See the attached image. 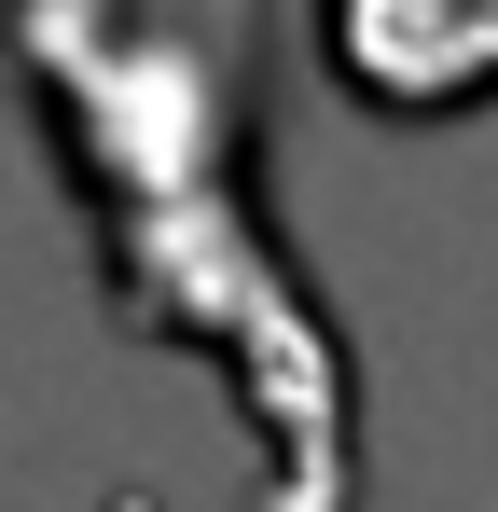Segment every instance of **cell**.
Segmentation results:
<instances>
[{
	"label": "cell",
	"mask_w": 498,
	"mask_h": 512,
	"mask_svg": "<svg viewBox=\"0 0 498 512\" xmlns=\"http://www.w3.org/2000/svg\"><path fill=\"white\" fill-rule=\"evenodd\" d=\"M42 97L70 125L83 208L111 236V319L208 346V374L236 388L249 443H263V512H360V374L319 333L305 277L263 250V222L222 208V70H125V56H70L42 42Z\"/></svg>",
	"instance_id": "obj_1"
},
{
	"label": "cell",
	"mask_w": 498,
	"mask_h": 512,
	"mask_svg": "<svg viewBox=\"0 0 498 512\" xmlns=\"http://www.w3.org/2000/svg\"><path fill=\"white\" fill-rule=\"evenodd\" d=\"M332 70L388 125H443L498 97V0H332Z\"/></svg>",
	"instance_id": "obj_2"
}]
</instances>
